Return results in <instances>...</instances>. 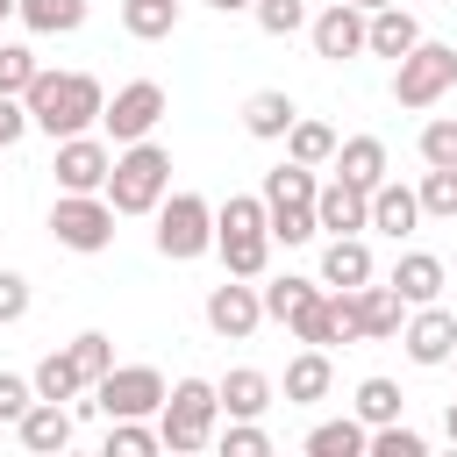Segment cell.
<instances>
[{"label":"cell","instance_id":"cell-1","mask_svg":"<svg viewBox=\"0 0 457 457\" xmlns=\"http://www.w3.org/2000/svg\"><path fill=\"white\" fill-rule=\"evenodd\" d=\"M21 100H29V121H36L50 143L86 136V129L107 114V93H100V79H93V71H36Z\"/></svg>","mask_w":457,"mask_h":457},{"label":"cell","instance_id":"cell-2","mask_svg":"<svg viewBox=\"0 0 457 457\" xmlns=\"http://www.w3.org/2000/svg\"><path fill=\"white\" fill-rule=\"evenodd\" d=\"M214 428H221V393H214V378H171V393H164V407H157L164 450H171V457H193V450L214 443Z\"/></svg>","mask_w":457,"mask_h":457},{"label":"cell","instance_id":"cell-3","mask_svg":"<svg viewBox=\"0 0 457 457\" xmlns=\"http://www.w3.org/2000/svg\"><path fill=\"white\" fill-rule=\"evenodd\" d=\"M171 193V150L164 143H121L114 150V171H107V200L114 214H157V200Z\"/></svg>","mask_w":457,"mask_h":457},{"label":"cell","instance_id":"cell-4","mask_svg":"<svg viewBox=\"0 0 457 457\" xmlns=\"http://www.w3.org/2000/svg\"><path fill=\"white\" fill-rule=\"evenodd\" d=\"M214 250V207L200 193H164L157 200V257L171 264H193Z\"/></svg>","mask_w":457,"mask_h":457},{"label":"cell","instance_id":"cell-5","mask_svg":"<svg viewBox=\"0 0 457 457\" xmlns=\"http://www.w3.org/2000/svg\"><path fill=\"white\" fill-rule=\"evenodd\" d=\"M450 86H457V43H428L421 36L393 64V107H436Z\"/></svg>","mask_w":457,"mask_h":457},{"label":"cell","instance_id":"cell-6","mask_svg":"<svg viewBox=\"0 0 457 457\" xmlns=\"http://www.w3.org/2000/svg\"><path fill=\"white\" fill-rule=\"evenodd\" d=\"M50 236H57L64 250H79V257H100V250L114 243V200H107V193H57Z\"/></svg>","mask_w":457,"mask_h":457},{"label":"cell","instance_id":"cell-7","mask_svg":"<svg viewBox=\"0 0 457 457\" xmlns=\"http://www.w3.org/2000/svg\"><path fill=\"white\" fill-rule=\"evenodd\" d=\"M164 371L157 364H114L100 386H93V414H107V421H129V414H157L164 407Z\"/></svg>","mask_w":457,"mask_h":457},{"label":"cell","instance_id":"cell-8","mask_svg":"<svg viewBox=\"0 0 457 457\" xmlns=\"http://www.w3.org/2000/svg\"><path fill=\"white\" fill-rule=\"evenodd\" d=\"M157 121H164V86H157V79H129V86H114V100H107V114H100V129H107L114 150H121V143H143Z\"/></svg>","mask_w":457,"mask_h":457},{"label":"cell","instance_id":"cell-9","mask_svg":"<svg viewBox=\"0 0 457 457\" xmlns=\"http://www.w3.org/2000/svg\"><path fill=\"white\" fill-rule=\"evenodd\" d=\"M400 343H407V364L436 371V364H450V357H457V314H450L443 300H428V307H407V321H400Z\"/></svg>","mask_w":457,"mask_h":457},{"label":"cell","instance_id":"cell-10","mask_svg":"<svg viewBox=\"0 0 457 457\" xmlns=\"http://www.w3.org/2000/svg\"><path fill=\"white\" fill-rule=\"evenodd\" d=\"M57 193H107V171H114V150H107V136H64L57 143Z\"/></svg>","mask_w":457,"mask_h":457},{"label":"cell","instance_id":"cell-11","mask_svg":"<svg viewBox=\"0 0 457 457\" xmlns=\"http://www.w3.org/2000/svg\"><path fill=\"white\" fill-rule=\"evenodd\" d=\"M207 328L221 336V343H243V336H257V321H264V293L250 286V278H221V286H207Z\"/></svg>","mask_w":457,"mask_h":457},{"label":"cell","instance_id":"cell-12","mask_svg":"<svg viewBox=\"0 0 457 457\" xmlns=\"http://www.w3.org/2000/svg\"><path fill=\"white\" fill-rule=\"evenodd\" d=\"M364 29H371V14H364V7H350V0H328V7L307 21V43H314V57L343 64V57H357V50H364Z\"/></svg>","mask_w":457,"mask_h":457},{"label":"cell","instance_id":"cell-13","mask_svg":"<svg viewBox=\"0 0 457 457\" xmlns=\"http://www.w3.org/2000/svg\"><path fill=\"white\" fill-rule=\"evenodd\" d=\"M314 221H321V236H364L371 228V193L350 186V179H328L314 193Z\"/></svg>","mask_w":457,"mask_h":457},{"label":"cell","instance_id":"cell-14","mask_svg":"<svg viewBox=\"0 0 457 457\" xmlns=\"http://www.w3.org/2000/svg\"><path fill=\"white\" fill-rule=\"evenodd\" d=\"M328 386H336V364H328V350L300 343V357H286V378H278L286 407H314V400H328Z\"/></svg>","mask_w":457,"mask_h":457},{"label":"cell","instance_id":"cell-15","mask_svg":"<svg viewBox=\"0 0 457 457\" xmlns=\"http://www.w3.org/2000/svg\"><path fill=\"white\" fill-rule=\"evenodd\" d=\"M71 428H79V414L64 407V400H36L21 421H14V436H21V450H36V457H57L64 443H71Z\"/></svg>","mask_w":457,"mask_h":457},{"label":"cell","instance_id":"cell-16","mask_svg":"<svg viewBox=\"0 0 457 457\" xmlns=\"http://www.w3.org/2000/svg\"><path fill=\"white\" fill-rule=\"evenodd\" d=\"M214 393H221V414H228V421H257V414L278 400V386H271L257 364H236L228 378H214Z\"/></svg>","mask_w":457,"mask_h":457},{"label":"cell","instance_id":"cell-17","mask_svg":"<svg viewBox=\"0 0 457 457\" xmlns=\"http://www.w3.org/2000/svg\"><path fill=\"white\" fill-rule=\"evenodd\" d=\"M393 286H400V300H407V307H428V300H443L450 271H443V257H436V250H400Z\"/></svg>","mask_w":457,"mask_h":457},{"label":"cell","instance_id":"cell-18","mask_svg":"<svg viewBox=\"0 0 457 457\" xmlns=\"http://www.w3.org/2000/svg\"><path fill=\"white\" fill-rule=\"evenodd\" d=\"M293 121H300V107H293V93H278V86H257V93L243 100V129H250L257 143H286Z\"/></svg>","mask_w":457,"mask_h":457},{"label":"cell","instance_id":"cell-19","mask_svg":"<svg viewBox=\"0 0 457 457\" xmlns=\"http://www.w3.org/2000/svg\"><path fill=\"white\" fill-rule=\"evenodd\" d=\"M386 171H393V157H386V143L378 136H343L336 143V179H350V186H386Z\"/></svg>","mask_w":457,"mask_h":457},{"label":"cell","instance_id":"cell-20","mask_svg":"<svg viewBox=\"0 0 457 457\" xmlns=\"http://www.w3.org/2000/svg\"><path fill=\"white\" fill-rule=\"evenodd\" d=\"M414 221H421V193L414 186H400V179H386V186H371V228L378 236H414Z\"/></svg>","mask_w":457,"mask_h":457},{"label":"cell","instance_id":"cell-21","mask_svg":"<svg viewBox=\"0 0 457 457\" xmlns=\"http://www.w3.org/2000/svg\"><path fill=\"white\" fill-rule=\"evenodd\" d=\"M357 321H364V343H393L400 321H407L400 286H393V278H386V286H357Z\"/></svg>","mask_w":457,"mask_h":457},{"label":"cell","instance_id":"cell-22","mask_svg":"<svg viewBox=\"0 0 457 457\" xmlns=\"http://www.w3.org/2000/svg\"><path fill=\"white\" fill-rule=\"evenodd\" d=\"M414 43H421V21H414L400 0H393V7H378V14H371V29H364V50H371V57H393V64H400Z\"/></svg>","mask_w":457,"mask_h":457},{"label":"cell","instance_id":"cell-23","mask_svg":"<svg viewBox=\"0 0 457 457\" xmlns=\"http://www.w3.org/2000/svg\"><path fill=\"white\" fill-rule=\"evenodd\" d=\"M321 286H371V243H364V236H328V250H321Z\"/></svg>","mask_w":457,"mask_h":457},{"label":"cell","instance_id":"cell-24","mask_svg":"<svg viewBox=\"0 0 457 457\" xmlns=\"http://www.w3.org/2000/svg\"><path fill=\"white\" fill-rule=\"evenodd\" d=\"M307 457H371V428H364L357 414L314 421V428H307Z\"/></svg>","mask_w":457,"mask_h":457},{"label":"cell","instance_id":"cell-25","mask_svg":"<svg viewBox=\"0 0 457 457\" xmlns=\"http://www.w3.org/2000/svg\"><path fill=\"white\" fill-rule=\"evenodd\" d=\"M314 193H321V179H314V164H271L264 171V207H314Z\"/></svg>","mask_w":457,"mask_h":457},{"label":"cell","instance_id":"cell-26","mask_svg":"<svg viewBox=\"0 0 457 457\" xmlns=\"http://www.w3.org/2000/svg\"><path fill=\"white\" fill-rule=\"evenodd\" d=\"M214 250H221V264H228V278H264V264H271V228H243V236H214Z\"/></svg>","mask_w":457,"mask_h":457},{"label":"cell","instance_id":"cell-27","mask_svg":"<svg viewBox=\"0 0 457 457\" xmlns=\"http://www.w3.org/2000/svg\"><path fill=\"white\" fill-rule=\"evenodd\" d=\"M29 378H36V400H79V393H93V386H86V371H79V357H71V343H64V350H50Z\"/></svg>","mask_w":457,"mask_h":457},{"label":"cell","instance_id":"cell-28","mask_svg":"<svg viewBox=\"0 0 457 457\" xmlns=\"http://www.w3.org/2000/svg\"><path fill=\"white\" fill-rule=\"evenodd\" d=\"M286 328H293V343H314V350L343 343V321H336V293L321 286V293H314V300H307V307H300V314H293Z\"/></svg>","mask_w":457,"mask_h":457},{"label":"cell","instance_id":"cell-29","mask_svg":"<svg viewBox=\"0 0 457 457\" xmlns=\"http://www.w3.org/2000/svg\"><path fill=\"white\" fill-rule=\"evenodd\" d=\"M286 157H293V164H314V171H321V164H336V129H328V121H314V114H300V121L286 129Z\"/></svg>","mask_w":457,"mask_h":457},{"label":"cell","instance_id":"cell-30","mask_svg":"<svg viewBox=\"0 0 457 457\" xmlns=\"http://www.w3.org/2000/svg\"><path fill=\"white\" fill-rule=\"evenodd\" d=\"M350 414H357L364 428H378V421H400V414H407V393H400V378H364V386H357V400H350Z\"/></svg>","mask_w":457,"mask_h":457},{"label":"cell","instance_id":"cell-31","mask_svg":"<svg viewBox=\"0 0 457 457\" xmlns=\"http://www.w3.org/2000/svg\"><path fill=\"white\" fill-rule=\"evenodd\" d=\"M121 29L136 43H157V36L179 29V0H121Z\"/></svg>","mask_w":457,"mask_h":457},{"label":"cell","instance_id":"cell-32","mask_svg":"<svg viewBox=\"0 0 457 457\" xmlns=\"http://www.w3.org/2000/svg\"><path fill=\"white\" fill-rule=\"evenodd\" d=\"M264 293V321H293L314 293H321V278H300V271H286V278H271V286H257Z\"/></svg>","mask_w":457,"mask_h":457},{"label":"cell","instance_id":"cell-33","mask_svg":"<svg viewBox=\"0 0 457 457\" xmlns=\"http://www.w3.org/2000/svg\"><path fill=\"white\" fill-rule=\"evenodd\" d=\"M21 21L36 36H71V29H86V0H21Z\"/></svg>","mask_w":457,"mask_h":457},{"label":"cell","instance_id":"cell-34","mask_svg":"<svg viewBox=\"0 0 457 457\" xmlns=\"http://www.w3.org/2000/svg\"><path fill=\"white\" fill-rule=\"evenodd\" d=\"M243 228H271L264 193H228V200L214 207V236H243Z\"/></svg>","mask_w":457,"mask_h":457},{"label":"cell","instance_id":"cell-35","mask_svg":"<svg viewBox=\"0 0 457 457\" xmlns=\"http://www.w3.org/2000/svg\"><path fill=\"white\" fill-rule=\"evenodd\" d=\"M164 450V436L150 428V414H129V421H107V457H150Z\"/></svg>","mask_w":457,"mask_h":457},{"label":"cell","instance_id":"cell-36","mask_svg":"<svg viewBox=\"0 0 457 457\" xmlns=\"http://www.w3.org/2000/svg\"><path fill=\"white\" fill-rule=\"evenodd\" d=\"M414 193H421V214H436V221H457V164H428Z\"/></svg>","mask_w":457,"mask_h":457},{"label":"cell","instance_id":"cell-37","mask_svg":"<svg viewBox=\"0 0 457 457\" xmlns=\"http://www.w3.org/2000/svg\"><path fill=\"white\" fill-rule=\"evenodd\" d=\"M71 357H79L86 386H100V378L114 371V336H100V328H79V336H71Z\"/></svg>","mask_w":457,"mask_h":457},{"label":"cell","instance_id":"cell-38","mask_svg":"<svg viewBox=\"0 0 457 457\" xmlns=\"http://www.w3.org/2000/svg\"><path fill=\"white\" fill-rule=\"evenodd\" d=\"M250 14H257V29L264 36H300L314 14H307V0H250Z\"/></svg>","mask_w":457,"mask_h":457},{"label":"cell","instance_id":"cell-39","mask_svg":"<svg viewBox=\"0 0 457 457\" xmlns=\"http://www.w3.org/2000/svg\"><path fill=\"white\" fill-rule=\"evenodd\" d=\"M371 457H428V436L407 421H378L371 428Z\"/></svg>","mask_w":457,"mask_h":457},{"label":"cell","instance_id":"cell-40","mask_svg":"<svg viewBox=\"0 0 457 457\" xmlns=\"http://www.w3.org/2000/svg\"><path fill=\"white\" fill-rule=\"evenodd\" d=\"M321 236V221H314V207H271V243H314Z\"/></svg>","mask_w":457,"mask_h":457},{"label":"cell","instance_id":"cell-41","mask_svg":"<svg viewBox=\"0 0 457 457\" xmlns=\"http://www.w3.org/2000/svg\"><path fill=\"white\" fill-rule=\"evenodd\" d=\"M214 443H221V457H271V436H264L257 421H228V428H214Z\"/></svg>","mask_w":457,"mask_h":457},{"label":"cell","instance_id":"cell-42","mask_svg":"<svg viewBox=\"0 0 457 457\" xmlns=\"http://www.w3.org/2000/svg\"><path fill=\"white\" fill-rule=\"evenodd\" d=\"M36 71H43V64H36L29 43H0V93H29Z\"/></svg>","mask_w":457,"mask_h":457},{"label":"cell","instance_id":"cell-43","mask_svg":"<svg viewBox=\"0 0 457 457\" xmlns=\"http://www.w3.org/2000/svg\"><path fill=\"white\" fill-rule=\"evenodd\" d=\"M421 164H457V114L421 121Z\"/></svg>","mask_w":457,"mask_h":457},{"label":"cell","instance_id":"cell-44","mask_svg":"<svg viewBox=\"0 0 457 457\" xmlns=\"http://www.w3.org/2000/svg\"><path fill=\"white\" fill-rule=\"evenodd\" d=\"M36 407V378H21V371H0V421H21Z\"/></svg>","mask_w":457,"mask_h":457},{"label":"cell","instance_id":"cell-45","mask_svg":"<svg viewBox=\"0 0 457 457\" xmlns=\"http://www.w3.org/2000/svg\"><path fill=\"white\" fill-rule=\"evenodd\" d=\"M29 129H36V121H29V100H21V93H0V150H14Z\"/></svg>","mask_w":457,"mask_h":457},{"label":"cell","instance_id":"cell-46","mask_svg":"<svg viewBox=\"0 0 457 457\" xmlns=\"http://www.w3.org/2000/svg\"><path fill=\"white\" fill-rule=\"evenodd\" d=\"M29 314V278L21 271H0V328H14Z\"/></svg>","mask_w":457,"mask_h":457},{"label":"cell","instance_id":"cell-47","mask_svg":"<svg viewBox=\"0 0 457 457\" xmlns=\"http://www.w3.org/2000/svg\"><path fill=\"white\" fill-rule=\"evenodd\" d=\"M207 7H214V14H243L250 0H207Z\"/></svg>","mask_w":457,"mask_h":457},{"label":"cell","instance_id":"cell-48","mask_svg":"<svg viewBox=\"0 0 457 457\" xmlns=\"http://www.w3.org/2000/svg\"><path fill=\"white\" fill-rule=\"evenodd\" d=\"M443 436H450V443H457V400H450V407H443Z\"/></svg>","mask_w":457,"mask_h":457},{"label":"cell","instance_id":"cell-49","mask_svg":"<svg viewBox=\"0 0 457 457\" xmlns=\"http://www.w3.org/2000/svg\"><path fill=\"white\" fill-rule=\"evenodd\" d=\"M350 7H364V14H378V7H393V0H350Z\"/></svg>","mask_w":457,"mask_h":457},{"label":"cell","instance_id":"cell-50","mask_svg":"<svg viewBox=\"0 0 457 457\" xmlns=\"http://www.w3.org/2000/svg\"><path fill=\"white\" fill-rule=\"evenodd\" d=\"M7 14H21V0H0V21H7Z\"/></svg>","mask_w":457,"mask_h":457},{"label":"cell","instance_id":"cell-51","mask_svg":"<svg viewBox=\"0 0 457 457\" xmlns=\"http://www.w3.org/2000/svg\"><path fill=\"white\" fill-rule=\"evenodd\" d=\"M450 364H457V357H450Z\"/></svg>","mask_w":457,"mask_h":457}]
</instances>
